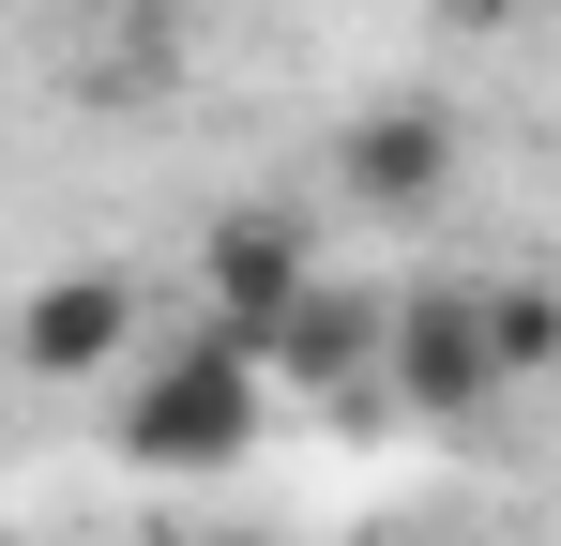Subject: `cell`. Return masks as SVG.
Wrapping results in <instances>:
<instances>
[{
  "mask_svg": "<svg viewBox=\"0 0 561 546\" xmlns=\"http://www.w3.org/2000/svg\"><path fill=\"white\" fill-rule=\"evenodd\" d=\"M259 379H274V364H259V334L197 319L183 350L122 364V410H106V425H122V455H137V470H168V486H213L228 455L259 441Z\"/></svg>",
  "mask_w": 561,
  "mask_h": 546,
  "instance_id": "cell-1",
  "label": "cell"
},
{
  "mask_svg": "<svg viewBox=\"0 0 561 546\" xmlns=\"http://www.w3.org/2000/svg\"><path fill=\"white\" fill-rule=\"evenodd\" d=\"M379 379H410L425 410H470L485 379H516V350L485 334L470 288H394V304H379Z\"/></svg>",
  "mask_w": 561,
  "mask_h": 546,
  "instance_id": "cell-2",
  "label": "cell"
},
{
  "mask_svg": "<svg viewBox=\"0 0 561 546\" xmlns=\"http://www.w3.org/2000/svg\"><path fill=\"white\" fill-rule=\"evenodd\" d=\"M15 364H31V379H122V364H137V304H122V273H46L31 319H15Z\"/></svg>",
  "mask_w": 561,
  "mask_h": 546,
  "instance_id": "cell-3",
  "label": "cell"
},
{
  "mask_svg": "<svg viewBox=\"0 0 561 546\" xmlns=\"http://www.w3.org/2000/svg\"><path fill=\"white\" fill-rule=\"evenodd\" d=\"M304 273H319V259H304V228H288V213H228V228H213V319H228V334H259Z\"/></svg>",
  "mask_w": 561,
  "mask_h": 546,
  "instance_id": "cell-4",
  "label": "cell"
},
{
  "mask_svg": "<svg viewBox=\"0 0 561 546\" xmlns=\"http://www.w3.org/2000/svg\"><path fill=\"white\" fill-rule=\"evenodd\" d=\"M440 182H456V137L440 122H365L350 137V197H379V213H425Z\"/></svg>",
  "mask_w": 561,
  "mask_h": 546,
  "instance_id": "cell-5",
  "label": "cell"
}]
</instances>
